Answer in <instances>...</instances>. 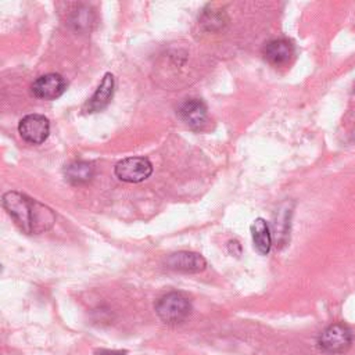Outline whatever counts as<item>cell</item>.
Segmentation results:
<instances>
[{"mask_svg":"<svg viewBox=\"0 0 355 355\" xmlns=\"http://www.w3.org/2000/svg\"><path fill=\"white\" fill-rule=\"evenodd\" d=\"M1 204L15 225L26 234L44 233L55 222V215L49 207L22 193H4Z\"/></svg>","mask_w":355,"mask_h":355,"instance_id":"1","label":"cell"},{"mask_svg":"<svg viewBox=\"0 0 355 355\" xmlns=\"http://www.w3.org/2000/svg\"><path fill=\"white\" fill-rule=\"evenodd\" d=\"M155 313L164 323L178 324L190 316L191 302L183 293L171 291L157 301Z\"/></svg>","mask_w":355,"mask_h":355,"instance_id":"2","label":"cell"},{"mask_svg":"<svg viewBox=\"0 0 355 355\" xmlns=\"http://www.w3.org/2000/svg\"><path fill=\"white\" fill-rule=\"evenodd\" d=\"M318 344L327 354L345 352L352 344V331L343 323H333L320 333Z\"/></svg>","mask_w":355,"mask_h":355,"instance_id":"3","label":"cell"},{"mask_svg":"<svg viewBox=\"0 0 355 355\" xmlns=\"http://www.w3.org/2000/svg\"><path fill=\"white\" fill-rule=\"evenodd\" d=\"M114 172L122 182L140 183L153 173V165L144 157H128L115 165Z\"/></svg>","mask_w":355,"mask_h":355,"instance_id":"4","label":"cell"},{"mask_svg":"<svg viewBox=\"0 0 355 355\" xmlns=\"http://www.w3.org/2000/svg\"><path fill=\"white\" fill-rule=\"evenodd\" d=\"M18 132L26 143L40 144L50 135V122L44 115L29 114L19 121Z\"/></svg>","mask_w":355,"mask_h":355,"instance_id":"5","label":"cell"},{"mask_svg":"<svg viewBox=\"0 0 355 355\" xmlns=\"http://www.w3.org/2000/svg\"><path fill=\"white\" fill-rule=\"evenodd\" d=\"M65 89L67 80L54 72L39 76L31 86L32 94L42 100H55L64 94Z\"/></svg>","mask_w":355,"mask_h":355,"instance_id":"6","label":"cell"},{"mask_svg":"<svg viewBox=\"0 0 355 355\" xmlns=\"http://www.w3.org/2000/svg\"><path fill=\"white\" fill-rule=\"evenodd\" d=\"M165 265L176 272L183 273H198L202 272L207 266L205 258L198 252L191 251H178L171 254L165 259Z\"/></svg>","mask_w":355,"mask_h":355,"instance_id":"7","label":"cell"},{"mask_svg":"<svg viewBox=\"0 0 355 355\" xmlns=\"http://www.w3.org/2000/svg\"><path fill=\"white\" fill-rule=\"evenodd\" d=\"M178 115L191 129H202L207 123V107L198 98H187L178 107Z\"/></svg>","mask_w":355,"mask_h":355,"instance_id":"8","label":"cell"},{"mask_svg":"<svg viewBox=\"0 0 355 355\" xmlns=\"http://www.w3.org/2000/svg\"><path fill=\"white\" fill-rule=\"evenodd\" d=\"M114 86H115L114 76H112V73L107 72L103 76L98 87L93 93V96L86 101L83 110L87 114H93V112H98V111L104 110L110 104V101L114 96Z\"/></svg>","mask_w":355,"mask_h":355,"instance_id":"9","label":"cell"},{"mask_svg":"<svg viewBox=\"0 0 355 355\" xmlns=\"http://www.w3.org/2000/svg\"><path fill=\"white\" fill-rule=\"evenodd\" d=\"M293 55H294V46L287 39L270 40L263 47L265 60L275 67H283L288 64Z\"/></svg>","mask_w":355,"mask_h":355,"instance_id":"10","label":"cell"},{"mask_svg":"<svg viewBox=\"0 0 355 355\" xmlns=\"http://www.w3.org/2000/svg\"><path fill=\"white\" fill-rule=\"evenodd\" d=\"M251 234L254 247L261 255H266L272 247V234L269 230V225L265 219L257 218L251 225Z\"/></svg>","mask_w":355,"mask_h":355,"instance_id":"11","label":"cell"},{"mask_svg":"<svg viewBox=\"0 0 355 355\" xmlns=\"http://www.w3.org/2000/svg\"><path fill=\"white\" fill-rule=\"evenodd\" d=\"M65 178L75 184L86 183L94 176V165L89 161H72L65 166Z\"/></svg>","mask_w":355,"mask_h":355,"instance_id":"12","label":"cell"},{"mask_svg":"<svg viewBox=\"0 0 355 355\" xmlns=\"http://www.w3.org/2000/svg\"><path fill=\"white\" fill-rule=\"evenodd\" d=\"M128 351L126 349H105V348H100L94 351V355H126Z\"/></svg>","mask_w":355,"mask_h":355,"instance_id":"13","label":"cell"}]
</instances>
